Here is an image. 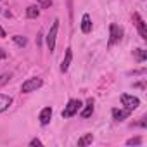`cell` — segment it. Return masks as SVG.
Returning a JSON list of instances; mask_svg holds the SVG:
<instances>
[{"instance_id": "obj_1", "label": "cell", "mask_w": 147, "mask_h": 147, "mask_svg": "<svg viewBox=\"0 0 147 147\" xmlns=\"http://www.w3.org/2000/svg\"><path fill=\"white\" fill-rule=\"evenodd\" d=\"M43 85V82H42V78H28L23 85H21V92L23 94H30V92H35L36 88H40Z\"/></svg>"}, {"instance_id": "obj_2", "label": "cell", "mask_w": 147, "mask_h": 147, "mask_svg": "<svg viewBox=\"0 0 147 147\" xmlns=\"http://www.w3.org/2000/svg\"><path fill=\"white\" fill-rule=\"evenodd\" d=\"M80 107H82V100L71 99V100L67 102V106L64 107V111H62V118H71V116H75V114L80 111Z\"/></svg>"}, {"instance_id": "obj_3", "label": "cell", "mask_w": 147, "mask_h": 147, "mask_svg": "<svg viewBox=\"0 0 147 147\" xmlns=\"http://www.w3.org/2000/svg\"><path fill=\"white\" fill-rule=\"evenodd\" d=\"M57 31H59V19H55V21H54V24H52V28H50V31H49V35H47V47H49V50H50V52L55 49Z\"/></svg>"}, {"instance_id": "obj_4", "label": "cell", "mask_w": 147, "mask_h": 147, "mask_svg": "<svg viewBox=\"0 0 147 147\" xmlns=\"http://www.w3.org/2000/svg\"><path fill=\"white\" fill-rule=\"evenodd\" d=\"M121 104H123L126 109L133 111V109H137V107L140 106V100H138V97H135V95L123 94V95H121Z\"/></svg>"}, {"instance_id": "obj_5", "label": "cell", "mask_w": 147, "mask_h": 147, "mask_svg": "<svg viewBox=\"0 0 147 147\" xmlns=\"http://www.w3.org/2000/svg\"><path fill=\"white\" fill-rule=\"evenodd\" d=\"M119 40H121V30H119V26L118 24H111L109 26V47H113Z\"/></svg>"}, {"instance_id": "obj_6", "label": "cell", "mask_w": 147, "mask_h": 147, "mask_svg": "<svg viewBox=\"0 0 147 147\" xmlns=\"http://www.w3.org/2000/svg\"><path fill=\"white\" fill-rule=\"evenodd\" d=\"M133 21H135V24H137V30H138V33H140L142 40H147V26H145L144 19L135 12V14H133Z\"/></svg>"}, {"instance_id": "obj_7", "label": "cell", "mask_w": 147, "mask_h": 147, "mask_svg": "<svg viewBox=\"0 0 147 147\" xmlns=\"http://www.w3.org/2000/svg\"><path fill=\"white\" fill-rule=\"evenodd\" d=\"M71 61H73V50L67 47V49H66V55H64V59H62V64H61V71H62V73H66V71L69 69V64H71Z\"/></svg>"}, {"instance_id": "obj_8", "label": "cell", "mask_w": 147, "mask_h": 147, "mask_svg": "<svg viewBox=\"0 0 147 147\" xmlns=\"http://www.w3.org/2000/svg\"><path fill=\"white\" fill-rule=\"evenodd\" d=\"M130 109H113V118L116 119V121H123V119H126L128 116H130Z\"/></svg>"}, {"instance_id": "obj_9", "label": "cell", "mask_w": 147, "mask_h": 147, "mask_svg": "<svg viewBox=\"0 0 147 147\" xmlns=\"http://www.w3.org/2000/svg\"><path fill=\"white\" fill-rule=\"evenodd\" d=\"M50 118H52V107H43L42 113H40V123L42 125H49L50 123Z\"/></svg>"}, {"instance_id": "obj_10", "label": "cell", "mask_w": 147, "mask_h": 147, "mask_svg": "<svg viewBox=\"0 0 147 147\" xmlns=\"http://www.w3.org/2000/svg\"><path fill=\"white\" fill-rule=\"evenodd\" d=\"M82 31L83 33H90L92 31V21H90L88 14H83V18H82Z\"/></svg>"}, {"instance_id": "obj_11", "label": "cell", "mask_w": 147, "mask_h": 147, "mask_svg": "<svg viewBox=\"0 0 147 147\" xmlns=\"http://www.w3.org/2000/svg\"><path fill=\"white\" fill-rule=\"evenodd\" d=\"M12 104V97L9 95H4V94H0V113H4L9 106Z\"/></svg>"}, {"instance_id": "obj_12", "label": "cell", "mask_w": 147, "mask_h": 147, "mask_svg": "<svg viewBox=\"0 0 147 147\" xmlns=\"http://www.w3.org/2000/svg\"><path fill=\"white\" fill-rule=\"evenodd\" d=\"M94 113V99H88L87 100V107L82 111V118H90Z\"/></svg>"}, {"instance_id": "obj_13", "label": "cell", "mask_w": 147, "mask_h": 147, "mask_svg": "<svg viewBox=\"0 0 147 147\" xmlns=\"http://www.w3.org/2000/svg\"><path fill=\"white\" fill-rule=\"evenodd\" d=\"M94 142V135L92 133H85L80 140H78V147H85V145H88V144H92Z\"/></svg>"}, {"instance_id": "obj_14", "label": "cell", "mask_w": 147, "mask_h": 147, "mask_svg": "<svg viewBox=\"0 0 147 147\" xmlns=\"http://www.w3.org/2000/svg\"><path fill=\"white\" fill-rule=\"evenodd\" d=\"M38 14H40V11H38V7H36V5H30V7L26 9V16H28V18H31V19L38 18Z\"/></svg>"}, {"instance_id": "obj_15", "label": "cell", "mask_w": 147, "mask_h": 147, "mask_svg": "<svg viewBox=\"0 0 147 147\" xmlns=\"http://www.w3.org/2000/svg\"><path fill=\"white\" fill-rule=\"evenodd\" d=\"M133 54H135L137 61H140V62L147 59V50H144V49H135V50H133Z\"/></svg>"}, {"instance_id": "obj_16", "label": "cell", "mask_w": 147, "mask_h": 147, "mask_svg": "<svg viewBox=\"0 0 147 147\" xmlns=\"http://www.w3.org/2000/svg\"><path fill=\"white\" fill-rule=\"evenodd\" d=\"M12 40H14V43L19 45V47H26V43H28V40H26L24 36H21V35H14Z\"/></svg>"}, {"instance_id": "obj_17", "label": "cell", "mask_w": 147, "mask_h": 147, "mask_svg": "<svg viewBox=\"0 0 147 147\" xmlns=\"http://www.w3.org/2000/svg\"><path fill=\"white\" fill-rule=\"evenodd\" d=\"M38 5H40L42 9H49V7L52 5V0H38Z\"/></svg>"}, {"instance_id": "obj_18", "label": "cell", "mask_w": 147, "mask_h": 147, "mask_svg": "<svg viewBox=\"0 0 147 147\" xmlns=\"http://www.w3.org/2000/svg\"><path fill=\"white\" fill-rule=\"evenodd\" d=\"M126 144H128V145H140V144H142V138H140V137H135V138L126 140Z\"/></svg>"}, {"instance_id": "obj_19", "label": "cell", "mask_w": 147, "mask_h": 147, "mask_svg": "<svg viewBox=\"0 0 147 147\" xmlns=\"http://www.w3.org/2000/svg\"><path fill=\"white\" fill-rule=\"evenodd\" d=\"M30 145H31V147H36V145H42V140H38V138H33V140L30 142Z\"/></svg>"}, {"instance_id": "obj_20", "label": "cell", "mask_w": 147, "mask_h": 147, "mask_svg": "<svg viewBox=\"0 0 147 147\" xmlns=\"http://www.w3.org/2000/svg\"><path fill=\"white\" fill-rule=\"evenodd\" d=\"M5 57H7V52L4 49H0V59H5Z\"/></svg>"}, {"instance_id": "obj_21", "label": "cell", "mask_w": 147, "mask_h": 147, "mask_svg": "<svg viewBox=\"0 0 147 147\" xmlns=\"http://www.w3.org/2000/svg\"><path fill=\"white\" fill-rule=\"evenodd\" d=\"M0 38H5V31H4L2 26H0Z\"/></svg>"}]
</instances>
